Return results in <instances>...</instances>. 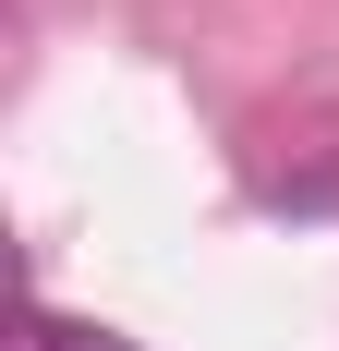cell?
Listing matches in <instances>:
<instances>
[{"mask_svg": "<svg viewBox=\"0 0 339 351\" xmlns=\"http://www.w3.org/2000/svg\"><path fill=\"white\" fill-rule=\"evenodd\" d=\"M36 351H134V339L97 327V315H36Z\"/></svg>", "mask_w": 339, "mask_h": 351, "instance_id": "6da1fadb", "label": "cell"}]
</instances>
